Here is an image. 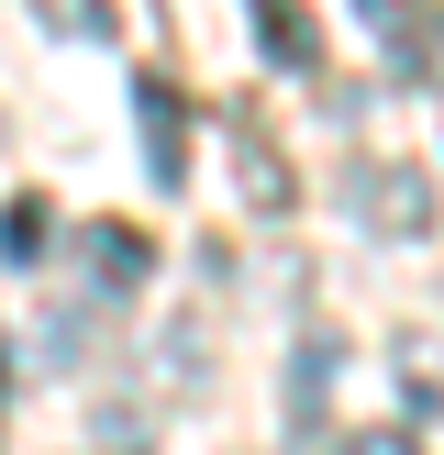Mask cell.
Instances as JSON below:
<instances>
[{
  "mask_svg": "<svg viewBox=\"0 0 444 455\" xmlns=\"http://www.w3.org/2000/svg\"><path fill=\"white\" fill-rule=\"evenodd\" d=\"M345 200L367 212V234H400V244L433 234V178H422V167H377V156H367V167L345 178Z\"/></svg>",
  "mask_w": 444,
  "mask_h": 455,
  "instance_id": "cell-1",
  "label": "cell"
},
{
  "mask_svg": "<svg viewBox=\"0 0 444 455\" xmlns=\"http://www.w3.org/2000/svg\"><path fill=\"white\" fill-rule=\"evenodd\" d=\"M222 145H234L244 212H289V200H300V178H289V156L266 145V123H256V111H222Z\"/></svg>",
  "mask_w": 444,
  "mask_h": 455,
  "instance_id": "cell-2",
  "label": "cell"
},
{
  "mask_svg": "<svg viewBox=\"0 0 444 455\" xmlns=\"http://www.w3.org/2000/svg\"><path fill=\"white\" fill-rule=\"evenodd\" d=\"M133 123H145V178L178 189V178H189V111H178V89L167 78H133Z\"/></svg>",
  "mask_w": 444,
  "mask_h": 455,
  "instance_id": "cell-3",
  "label": "cell"
},
{
  "mask_svg": "<svg viewBox=\"0 0 444 455\" xmlns=\"http://www.w3.org/2000/svg\"><path fill=\"white\" fill-rule=\"evenodd\" d=\"M78 256H89V300H133V289H145V267H155V244L133 234V222H89Z\"/></svg>",
  "mask_w": 444,
  "mask_h": 455,
  "instance_id": "cell-4",
  "label": "cell"
},
{
  "mask_svg": "<svg viewBox=\"0 0 444 455\" xmlns=\"http://www.w3.org/2000/svg\"><path fill=\"white\" fill-rule=\"evenodd\" d=\"M244 12H256V34H266V67H289V78H322V34H311L300 0H244Z\"/></svg>",
  "mask_w": 444,
  "mask_h": 455,
  "instance_id": "cell-5",
  "label": "cell"
},
{
  "mask_svg": "<svg viewBox=\"0 0 444 455\" xmlns=\"http://www.w3.org/2000/svg\"><path fill=\"white\" fill-rule=\"evenodd\" d=\"M44 244H56V212H44V200H12V212H0V256H12V267H34Z\"/></svg>",
  "mask_w": 444,
  "mask_h": 455,
  "instance_id": "cell-6",
  "label": "cell"
},
{
  "mask_svg": "<svg viewBox=\"0 0 444 455\" xmlns=\"http://www.w3.org/2000/svg\"><path fill=\"white\" fill-rule=\"evenodd\" d=\"M34 12H44V22H67V34H89V44L111 34V0H34Z\"/></svg>",
  "mask_w": 444,
  "mask_h": 455,
  "instance_id": "cell-7",
  "label": "cell"
},
{
  "mask_svg": "<svg viewBox=\"0 0 444 455\" xmlns=\"http://www.w3.org/2000/svg\"><path fill=\"white\" fill-rule=\"evenodd\" d=\"M345 455H422V444H411V434H355Z\"/></svg>",
  "mask_w": 444,
  "mask_h": 455,
  "instance_id": "cell-8",
  "label": "cell"
},
{
  "mask_svg": "<svg viewBox=\"0 0 444 455\" xmlns=\"http://www.w3.org/2000/svg\"><path fill=\"white\" fill-rule=\"evenodd\" d=\"M0 400H12V345H0Z\"/></svg>",
  "mask_w": 444,
  "mask_h": 455,
  "instance_id": "cell-9",
  "label": "cell"
}]
</instances>
